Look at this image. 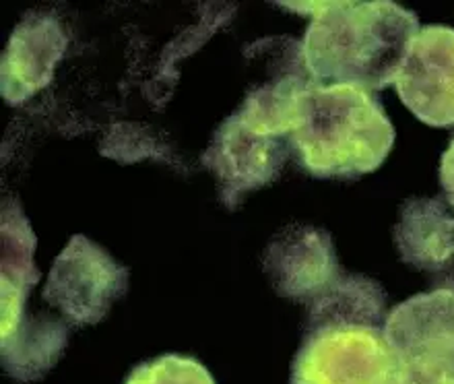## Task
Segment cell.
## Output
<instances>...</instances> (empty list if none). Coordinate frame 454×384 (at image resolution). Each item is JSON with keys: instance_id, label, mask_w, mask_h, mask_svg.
<instances>
[{"instance_id": "cell-13", "label": "cell", "mask_w": 454, "mask_h": 384, "mask_svg": "<svg viewBox=\"0 0 454 384\" xmlns=\"http://www.w3.org/2000/svg\"><path fill=\"white\" fill-rule=\"evenodd\" d=\"M396 384H454V360L438 356L403 360Z\"/></svg>"}, {"instance_id": "cell-3", "label": "cell", "mask_w": 454, "mask_h": 384, "mask_svg": "<svg viewBox=\"0 0 454 384\" xmlns=\"http://www.w3.org/2000/svg\"><path fill=\"white\" fill-rule=\"evenodd\" d=\"M3 366L12 379H42L62 356L68 341L65 323L25 317V302L40 270L34 261L37 238L15 199L3 200Z\"/></svg>"}, {"instance_id": "cell-5", "label": "cell", "mask_w": 454, "mask_h": 384, "mask_svg": "<svg viewBox=\"0 0 454 384\" xmlns=\"http://www.w3.org/2000/svg\"><path fill=\"white\" fill-rule=\"evenodd\" d=\"M129 289V269L83 234L71 238L50 269L42 298L73 326L98 325Z\"/></svg>"}, {"instance_id": "cell-6", "label": "cell", "mask_w": 454, "mask_h": 384, "mask_svg": "<svg viewBox=\"0 0 454 384\" xmlns=\"http://www.w3.org/2000/svg\"><path fill=\"white\" fill-rule=\"evenodd\" d=\"M289 151V138L252 127L233 112L213 132L200 161L215 176L222 203L236 211L250 192L279 178Z\"/></svg>"}, {"instance_id": "cell-12", "label": "cell", "mask_w": 454, "mask_h": 384, "mask_svg": "<svg viewBox=\"0 0 454 384\" xmlns=\"http://www.w3.org/2000/svg\"><path fill=\"white\" fill-rule=\"evenodd\" d=\"M124 384H215V380L194 357L168 354L143 362Z\"/></svg>"}, {"instance_id": "cell-8", "label": "cell", "mask_w": 454, "mask_h": 384, "mask_svg": "<svg viewBox=\"0 0 454 384\" xmlns=\"http://www.w3.org/2000/svg\"><path fill=\"white\" fill-rule=\"evenodd\" d=\"M262 269L277 294L306 304L343 275L329 231L298 223L287 225L269 242Z\"/></svg>"}, {"instance_id": "cell-4", "label": "cell", "mask_w": 454, "mask_h": 384, "mask_svg": "<svg viewBox=\"0 0 454 384\" xmlns=\"http://www.w3.org/2000/svg\"><path fill=\"white\" fill-rule=\"evenodd\" d=\"M399 357L368 323L306 325L289 384H396Z\"/></svg>"}, {"instance_id": "cell-11", "label": "cell", "mask_w": 454, "mask_h": 384, "mask_svg": "<svg viewBox=\"0 0 454 384\" xmlns=\"http://www.w3.org/2000/svg\"><path fill=\"white\" fill-rule=\"evenodd\" d=\"M401 261L421 270L454 267V216L440 199H409L395 225Z\"/></svg>"}, {"instance_id": "cell-10", "label": "cell", "mask_w": 454, "mask_h": 384, "mask_svg": "<svg viewBox=\"0 0 454 384\" xmlns=\"http://www.w3.org/2000/svg\"><path fill=\"white\" fill-rule=\"evenodd\" d=\"M384 337L403 360L419 356L454 360V286L411 295L387 314Z\"/></svg>"}, {"instance_id": "cell-1", "label": "cell", "mask_w": 454, "mask_h": 384, "mask_svg": "<svg viewBox=\"0 0 454 384\" xmlns=\"http://www.w3.org/2000/svg\"><path fill=\"white\" fill-rule=\"evenodd\" d=\"M277 4L310 17L301 48L318 85H353L368 91L395 85L419 34L418 15L390 0Z\"/></svg>"}, {"instance_id": "cell-2", "label": "cell", "mask_w": 454, "mask_h": 384, "mask_svg": "<svg viewBox=\"0 0 454 384\" xmlns=\"http://www.w3.org/2000/svg\"><path fill=\"white\" fill-rule=\"evenodd\" d=\"M289 145L314 178L357 180L387 161L395 127L372 91L314 83L301 98Z\"/></svg>"}, {"instance_id": "cell-9", "label": "cell", "mask_w": 454, "mask_h": 384, "mask_svg": "<svg viewBox=\"0 0 454 384\" xmlns=\"http://www.w3.org/2000/svg\"><path fill=\"white\" fill-rule=\"evenodd\" d=\"M67 46L68 37L59 19L29 11L12 29L0 62V96L4 102L21 106L48 87Z\"/></svg>"}, {"instance_id": "cell-14", "label": "cell", "mask_w": 454, "mask_h": 384, "mask_svg": "<svg viewBox=\"0 0 454 384\" xmlns=\"http://www.w3.org/2000/svg\"><path fill=\"white\" fill-rule=\"evenodd\" d=\"M440 186H442L444 197L454 209V137L442 153V160H440Z\"/></svg>"}, {"instance_id": "cell-7", "label": "cell", "mask_w": 454, "mask_h": 384, "mask_svg": "<svg viewBox=\"0 0 454 384\" xmlns=\"http://www.w3.org/2000/svg\"><path fill=\"white\" fill-rule=\"evenodd\" d=\"M396 96L427 127H454V29L426 25L395 79Z\"/></svg>"}]
</instances>
